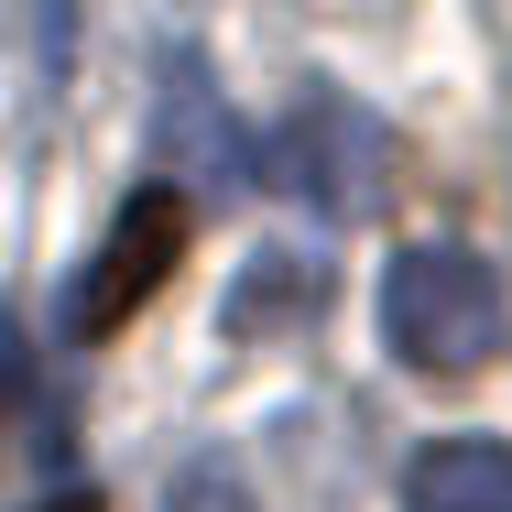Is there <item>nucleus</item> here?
I'll return each instance as SVG.
<instances>
[{
	"label": "nucleus",
	"mask_w": 512,
	"mask_h": 512,
	"mask_svg": "<svg viewBox=\"0 0 512 512\" xmlns=\"http://www.w3.org/2000/svg\"><path fill=\"white\" fill-rule=\"evenodd\" d=\"M502 327H512L502 273H491L480 251H458V240H425V251H404V262L382 273V338L404 349L414 371H436V382L480 371V360L502 349Z\"/></svg>",
	"instance_id": "obj_1"
},
{
	"label": "nucleus",
	"mask_w": 512,
	"mask_h": 512,
	"mask_svg": "<svg viewBox=\"0 0 512 512\" xmlns=\"http://www.w3.org/2000/svg\"><path fill=\"white\" fill-rule=\"evenodd\" d=\"M175 262H186V197H175V186H142V197L109 218L99 262L77 273V295H66V327H77V338H120L131 316H142L164 284H175Z\"/></svg>",
	"instance_id": "obj_2"
},
{
	"label": "nucleus",
	"mask_w": 512,
	"mask_h": 512,
	"mask_svg": "<svg viewBox=\"0 0 512 512\" xmlns=\"http://www.w3.org/2000/svg\"><path fill=\"white\" fill-rule=\"evenodd\" d=\"M273 164H284V186L316 197L327 218H371V207L393 197V131H382L371 109H349V99H306L273 131Z\"/></svg>",
	"instance_id": "obj_3"
},
{
	"label": "nucleus",
	"mask_w": 512,
	"mask_h": 512,
	"mask_svg": "<svg viewBox=\"0 0 512 512\" xmlns=\"http://www.w3.org/2000/svg\"><path fill=\"white\" fill-rule=\"evenodd\" d=\"M404 512H512V447H491V436L425 447L404 480Z\"/></svg>",
	"instance_id": "obj_4"
},
{
	"label": "nucleus",
	"mask_w": 512,
	"mask_h": 512,
	"mask_svg": "<svg viewBox=\"0 0 512 512\" xmlns=\"http://www.w3.org/2000/svg\"><path fill=\"white\" fill-rule=\"evenodd\" d=\"M0 393H11V316H0Z\"/></svg>",
	"instance_id": "obj_5"
},
{
	"label": "nucleus",
	"mask_w": 512,
	"mask_h": 512,
	"mask_svg": "<svg viewBox=\"0 0 512 512\" xmlns=\"http://www.w3.org/2000/svg\"><path fill=\"white\" fill-rule=\"evenodd\" d=\"M55 512H88V502H55Z\"/></svg>",
	"instance_id": "obj_6"
}]
</instances>
